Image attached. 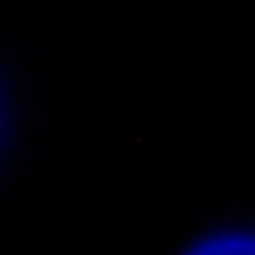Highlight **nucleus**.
Wrapping results in <instances>:
<instances>
[{"label": "nucleus", "instance_id": "f257e3e1", "mask_svg": "<svg viewBox=\"0 0 255 255\" xmlns=\"http://www.w3.org/2000/svg\"><path fill=\"white\" fill-rule=\"evenodd\" d=\"M195 255H252V246L249 240H216Z\"/></svg>", "mask_w": 255, "mask_h": 255}]
</instances>
